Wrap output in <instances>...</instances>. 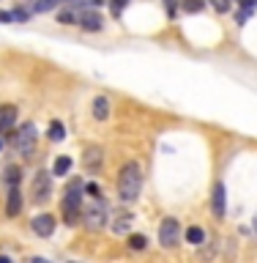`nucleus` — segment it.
Wrapping results in <instances>:
<instances>
[{
  "mask_svg": "<svg viewBox=\"0 0 257 263\" xmlns=\"http://www.w3.org/2000/svg\"><path fill=\"white\" fill-rule=\"evenodd\" d=\"M140 189H143V173H140V167L134 162L123 164L121 176H118V195H121V200H126V203L137 200Z\"/></svg>",
  "mask_w": 257,
  "mask_h": 263,
  "instance_id": "obj_1",
  "label": "nucleus"
},
{
  "mask_svg": "<svg viewBox=\"0 0 257 263\" xmlns=\"http://www.w3.org/2000/svg\"><path fill=\"white\" fill-rule=\"evenodd\" d=\"M63 222L66 225H77V219L82 217V181H71L69 184V192L63 197Z\"/></svg>",
  "mask_w": 257,
  "mask_h": 263,
  "instance_id": "obj_2",
  "label": "nucleus"
},
{
  "mask_svg": "<svg viewBox=\"0 0 257 263\" xmlns=\"http://www.w3.org/2000/svg\"><path fill=\"white\" fill-rule=\"evenodd\" d=\"M36 137H38V132H36V126L33 123H25V126L14 135V151L16 154H22V156H30L33 154V148H36Z\"/></svg>",
  "mask_w": 257,
  "mask_h": 263,
  "instance_id": "obj_3",
  "label": "nucleus"
},
{
  "mask_svg": "<svg viewBox=\"0 0 257 263\" xmlns=\"http://www.w3.org/2000/svg\"><path fill=\"white\" fill-rule=\"evenodd\" d=\"M107 225V205L102 200V195L93 200V205H88L85 209V228L88 230H102Z\"/></svg>",
  "mask_w": 257,
  "mask_h": 263,
  "instance_id": "obj_4",
  "label": "nucleus"
},
{
  "mask_svg": "<svg viewBox=\"0 0 257 263\" xmlns=\"http://www.w3.org/2000/svg\"><path fill=\"white\" fill-rule=\"evenodd\" d=\"M178 238H181V225H178V219L167 217V219L162 222V228H159V244L164 247V250H170V247L178 244Z\"/></svg>",
  "mask_w": 257,
  "mask_h": 263,
  "instance_id": "obj_5",
  "label": "nucleus"
},
{
  "mask_svg": "<svg viewBox=\"0 0 257 263\" xmlns=\"http://www.w3.org/2000/svg\"><path fill=\"white\" fill-rule=\"evenodd\" d=\"M49 195H52V176L38 170V176L33 178V197L41 203V200H49Z\"/></svg>",
  "mask_w": 257,
  "mask_h": 263,
  "instance_id": "obj_6",
  "label": "nucleus"
},
{
  "mask_svg": "<svg viewBox=\"0 0 257 263\" xmlns=\"http://www.w3.org/2000/svg\"><path fill=\"white\" fill-rule=\"evenodd\" d=\"M104 162V154L98 145H88L85 154H82V164H85V170H98Z\"/></svg>",
  "mask_w": 257,
  "mask_h": 263,
  "instance_id": "obj_7",
  "label": "nucleus"
},
{
  "mask_svg": "<svg viewBox=\"0 0 257 263\" xmlns=\"http://www.w3.org/2000/svg\"><path fill=\"white\" fill-rule=\"evenodd\" d=\"M33 233L36 236H52V230H55V219L49 217V214H38V217H33Z\"/></svg>",
  "mask_w": 257,
  "mask_h": 263,
  "instance_id": "obj_8",
  "label": "nucleus"
},
{
  "mask_svg": "<svg viewBox=\"0 0 257 263\" xmlns=\"http://www.w3.org/2000/svg\"><path fill=\"white\" fill-rule=\"evenodd\" d=\"M19 211H22V195L16 186H11L8 189V200H6V214L8 217H16Z\"/></svg>",
  "mask_w": 257,
  "mask_h": 263,
  "instance_id": "obj_9",
  "label": "nucleus"
},
{
  "mask_svg": "<svg viewBox=\"0 0 257 263\" xmlns=\"http://www.w3.org/2000/svg\"><path fill=\"white\" fill-rule=\"evenodd\" d=\"M14 121H16V107L14 104L0 107V132H11Z\"/></svg>",
  "mask_w": 257,
  "mask_h": 263,
  "instance_id": "obj_10",
  "label": "nucleus"
},
{
  "mask_svg": "<svg viewBox=\"0 0 257 263\" xmlns=\"http://www.w3.org/2000/svg\"><path fill=\"white\" fill-rule=\"evenodd\" d=\"M102 22H104L102 14H96V11H85V14L80 16V25L85 30H102Z\"/></svg>",
  "mask_w": 257,
  "mask_h": 263,
  "instance_id": "obj_11",
  "label": "nucleus"
},
{
  "mask_svg": "<svg viewBox=\"0 0 257 263\" xmlns=\"http://www.w3.org/2000/svg\"><path fill=\"white\" fill-rule=\"evenodd\" d=\"M211 205H213V214H216V217H225V186H222V184L213 186Z\"/></svg>",
  "mask_w": 257,
  "mask_h": 263,
  "instance_id": "obj_12",
  "label": "nucleus"
},
{
  "mask_svg": "<svg viewBox=\"0 0 257 263\" xmlns=\"http://www.w3.org/2000/svg\"><path fill=\"white\" fill-rule=\"evenodd\" d=\"M107 115H110V102H107L104 96H96L93 99V118L96 121H107Z\"/></svg>",
  "mask_w": 257,
  "mask_h": 263,
  "instance_id": "obj_13",
  "label": "nucleus"
},
{
  "mask_svg": "<svg viewBox=\"0 0 257 263\" xmlns=\"http://www.w3.org/2000/svg\"><path fill=\"white\" fill-rule=\"evenodd\" d=\"M131 214H126V211H121V214H115V222H112V230L115 233H129V228H131Z\"/></svg>",
  "mask_w": 257,
  "mask_h": 263,
  "instance_id": "obj_14",
  "label": "nucleus"
},
{
  "mask_svg": "<svg viewBox=\"0 0 257 263\" xmlns=\"http://www.w3.org/2000/svg\"><path fill=\"white\" fill-rule=\"evenodd\" d=\"M186 241L192 244V247H200V244L205 241V230L197 228V225H192V228L186 230Z\"/></svg>",
  "mask_w": 257,
  "mask_h": 263,
  "instance_id": "obj_15",
  "label": "nucleus"
},
{
  "mask_svg": "<svg viewBox=\"0 0 257 263\" xmlns=\"http://www.w3.org/2000/svg\"><path fill=\"white\" fill-rule=\"evenodd\" d=\"M19 176H22V170L16 167V164H8L6 173H3V178H6V184H8V186H16V181H19Z\"/></svg>",
  "mask_w": 257,
  "mask_h": 263,
  "instance_id": "obj_16",
  "label": "nucleus"
},
{
  "mask_svg": "<svg viewBox=\"0 0 257 263\" xmlns=\"http://www.w3.org/2000/svg\"><path fill=\"white\" fill-rule=\"evenodd\" d=\"M63 137H66V126L61 121H52V123H49V140H55V143H57V140H63Z\"/></svg>",
  "mask_w": 257,
  "mask_h": 263,
  "instance_id": "obj_17",
  "label": "nucleus"
},
{
  "mask_svg": "<svg viewBox=\"0 0 257 263\" xmlns=\"http://www.w3.org/2000/svg\"><path fill=\"white\" fill-rule=\"evenodd\" d=\"M71 170V159L69 156H57L55 159V176H66Z\"/></svg>",
  "mask_w": 257,
  "mask_h": 263,
  "instance_id": "obj_18",
  "label": "nucleus"
},
{
  "mask_svg": "<svg viewBox=\"0 0 257 263\" xmlns=\"http://www.w3.org/2000/svg\"><path fill=\"white\" fill-rule=\"evenodd\" d=\"M145 244H148V238H145V236H140V233L129 236V247H131V250H145Z\"/></svg>",
  "mask_w": 257,
  "mask_h": 263,
  "instance_id": "obj_19",
  "label": "nucleus"
},
{
  "mask_svg": "<svg viewBox=\"0 0 257 263\" xmlns=\"http://www.w3.org/2000/svg\"><path fill=\"white\" fill-rule=\"evenodd\" d=\"M205 8V3L203 0H184V11H189V14H194V11H203Z\"/></svg>",
  "mask_w": 257,
  "mask_h": 263,
  "instance_id": "obj_20",
  "label": "nucleus"
},
{
  "mask_svg": "<svg viewBox=\"0 0 257 263\" xmlns=\"http://www.w3.org/2000/svg\"><path fill=\"white\" fill-rule=\"evenodd\" d=\"M57 3H61V0H36V6H33V8H36V11H52Z\"/></svg>",
  "mask_w": 257,
  "mask_h": 263,
  "instance_id": "obj_21",
  "label": "nucleus"
},
{
  "mask_svg": "<svg viewBox=\"0 0 257 263\" xmlns=\"http://www.w3.org/2000/svg\"><path fill=\"white\" fill-rule=\"evenodd\" d=\"M11 14H14L16 22H25V20H28V11H22V8H16V11H11Z\"/></svg>",
  "mask_w": 257,
  "mask_h": 263,
  "instance_id": "obj_22",
  "label": "nucleus"
},
{
  "mask_svg": "<svg viewBox=\"0 0 257 263\" xmlns=\"http://www.w3.org/2000/svg\"><path fill=\"white\" fill-rule=\"evenodd\" d=\"M213 6H216V11H227V8H230L227 0H213Z\"/></svg>",
  "mask_w": 257,
  "mask_h": 263,
  "instance_id": "obj_23",
  "label": "nucleus"
},
{
  "mask_svg": "<svg viewBox=\"0 0 257 263\" xmlns=\"http://www.w3.org/2000/svg\"><path fill=\"white\" fill-rule=\"evenodd\" d=\"M61 22H63V25H71V22H74V14H71V11H63V14H61Z\"/></svg>",
  "mask_w": 257,
  "mask_h": 263,
  "instance_id": "obj_24",
  "label": "nucleus"
},
{
  "mask_svg": "<svg viewBox=\"0 0 257 263\" xmlns=\"http://www.w3.org/2000/svg\"><path fill=\"white\" fill-rule=\"evenodd\" d=\"M11 20H14L11 11H0V22H11Z\"/></svg>",
  "mask_w": 257,
  "mask_h": 263,
  "instance_id": "obj_25",
  "label": "nucleus"
},
{
  "mask_svg": "<svg viewBox=\"0 0 257 263\" xmlns=\"http://www.w3.org/2000/svg\"><path fill=\"white\" fill-rule=\"evenodd\" d=\"M123 3H126V0H112V8H115V14H121V8H123Z\"/></svg>",
  "mask_w": 257,
  "mask_h": 263,
  "instance_id": "obj_26",
  "label": "nucleus"
},
{
  "mask_svg": "<svg viewBox=\"0 0 257 263\" xmlns=\"http://www.w3.org/2000/svg\"><path fill=\"white\" fill-rule=\"evenodd\" d=\"M254 233H257V214H254Z\"/></svg>",
  "mask_w": 257,
  "mask_h": 263,
  "instance_id": "obj_27",
  "label": "nucleus"
},
{
  "mask_svg": "<svg viewBox=\"0 0 257 263\" xmlns=\"http://www.w3.org/2000/svg\"><path fill=\"white\" fill-rule=\"evenodd\" d=\"M0 148H3V140H0Z\"/></svg>",
  "mask_w": 257,
  "mask_h": 263,
  "instance_id": "obj_28",
  "label": "nucleus"
},
{
  "mask_svg": "<svg viewBox=\"0 0 257 263\" xmlns=\"http://www.w3.org/2000/svg\"><path fill=\"white\" fill-rule=\"evenodd\" d=\"M69 3H74V0H69Z\"/></svg>",
  "mask_w": 257,
  "mask_h": 263,
  "instance_id": "obj_29",
  "label": "nucleus"
}]
</instances>
